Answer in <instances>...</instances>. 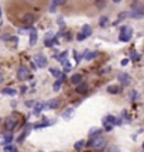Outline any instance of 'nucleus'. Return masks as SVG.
Masks as SVG:
<instances>
[{"label":"nucleus","instance_id":"20e7f679","mask_svg":"<svg viewBox=\"0 0 144 152\" xmlns=\"http://www.w3.org/2000/svg\"><path fill=\"white\" fill-rule=\"evenodd\" d=\"M17 123H18L17 115H11V117H9V118L6 120V123H4L6 130H7V131H13L17 127Z\"/></svg>","mask_w":144,"mask_h":152},{"label":"nucleus","instance_id":"f704fd0d","mask_svg":"<svg viewBox=\"0 0 144 152\" xmlns=\"http://www.w3.org/2000/svg\"><path fill=\"white\" fill-rule=\"evenodd\" d=\"M26 104H27L28 107H30V106H33V104H34V102H27V103H26Z\"/></svg>","mask_w":144,"mask_h":152},{"label":"nucleus","instance_id":"5701e85b","mask_svg":"<svg viewBox=\"0 0 144 152\" xmlns=\"http://www.w3.org/2000/svg\"><path fill=\"white\" fill-rule=\"evenodd\" d=\"M11 141H13V135H6L4 137V147L6 145H10Z\"/></svg>","mask_w":144,"mask_h":152},{"label":"nucleus","instance_id":"7c9ffc66","mask_svg":"<svg viewBox=\"0 0 144 152\" xmlns=\"http://www.w3.org/2000/svg\"><path fill=\"white\" fill-rule=\"evenodd\" d=\"M96 6H99V9H105L106 1H96Z\"/></svg>","mask_w":144,"mask_h":152},{"label":"nucleus","instance_id":"e433bc0d","mask_svg":"<svg viewBox=\"0 0 144 152\" xmlns=\"http://www.w3.org/2000/svg\"><path fill=\"white\" fill-rule=\"evenodd\" d=\"M0 17H1V9H0Z\"/></svg>","mask_w":144,"mask_h":152},{"label":"nucleus","instance_id":"393cba45","mask_svg":"<svg viewBox=\"0 0 144 152\" xmlns=\"http://www.w3.org/2000/svg\"><path fill=\"white\" fill-rule=\"evenodd\" d=\"M126 17H127V13H126V11H124V13H120V14H119V20H117V21L115 23V24H117L119 21H122V20H124Z\"/></svg>","mask_w":144,"mask_h":152},{"label":"nucleus","instance_id":"2eb2a0df","mask_svg":"<svg viewBox=\"0 0 144 152\" xmlns=\"http://www.w3.org/2000/svg\"><path fill=\"white\" fill-rule=\"evenodd\" d=\"M96 56H99V52H98V51H95V52H89V51H86V52H85V58H86L88 61L95 59Z\"/></svg>","mask_w":144,"mask_h":152},{"label":"nucleus","instance_id":"2f4dec72","mask_svg":"<svg viewBox=\"0 0 144 152\" xmlns=\"http://www.w3.org/2000/svg\"><path fill=\"white\" fill-rule=\"evenodd\" d=\"M130 96H132V102H134V100H136V99H137V96H139V93L137 92H132V94H130Z\"/></svg>","mask_w":144,"mask_h":152},{"label":"nucleus","instance_id":"39448f33","mask_svg":"<svg viewBox=\"0 0 144 152\" xmlns=\"http://www.w3.org/2000/svg\"><path fill=\"white\" fill-rule=\"evenodd\" d=\"M34 62L37 64L38 68H45L47 66V58L43 54H35L34 55Z\"/></svg>","mask_w":144,"mask_h":152},{"label":"nucleus","instance_id":"423d86ee","mask_svg":"<svg viewBox=\"0 0 144 152\" xmlns=\"http://www.w3.org/2000/svg\"><path fill=\"white\" fill-rule=\"evenodd\" d=\"M144 16V7L143 6H140V7H133V10L130 13V17H133V18H141Z\"/></svg>","mask_w":144,"mask_h":152},{"label":"nucleus","instance_id":"bb28decb","mask_svg":"<svg viewBox=\"0 0 144 152\" xmlns=\"http://www.w3.org/2000/svg\"><path fill=\"white\" fill-rule=\"evenodd\" d=\"M64 4H65L64 0H55V1H52V6H54V7H57V6H64Z\"/></svg>","mask_w":144,"mask_h":152},{"label":"nucleus","instance_id":"4c0bfd02","mask_svg":"<svg viewBox=\"0 0 144 152\" xmlns=\"http://www.w3.org/2000/svg\"><path fill=\"white\" fill-rule=\"evenodd\" d=\"M143 149H144V144H143Z\"/></svg>","mask_w":144,"mask_h":152},{"label":"nucleus","instance_id":"f3484780","mask_svg":"<svg viewBox=\"0 0 144 152\" xmlns=\"http://www.w3.org/2000/svg\"><path fill=\"white\" fill-rule=\"evenodd\" d=\"M54 44H58V39H57V37L52 38V39H45V41H44V45H45V47H52Z\"/></svg>","mask_w":144,"mask_h":152},{"label":"nucleus","instance_id":"f03ea898","mask_svg":"<svg viewBox=\"0 0 144 152\" xmlns=\"http://www.w3.org/2000/svg\"><path fill=\"white\" fill-rule=\"evenodd\" d=\"M133 37V28L132 27H123L120 30V35H119V39L123 41V42H127L130 41Z\"/></svg>","mask_w":144,"mask_h":152},{"label":"nucleus","instance_id":"4be33fe9","mask_svg":"<svg viewBox=\"0 0 144 152\" xmlns=\"http://www.w3.org/2000/svg\"><path fill=\"white\" fill-rule=\"evenodd\" d=\"M107 92H109V93H119V87L112 85V86L107 87Z\"/></svg>","mask_w":144,"mask_h":152},{"label":"nucleus","instance_id":"7ed1b4c3","mask_svg":"<svg viewBox=\"0 0 144 152\" xmlns=\"http://www.w3.org/2000/svg\"><path fill=\"white\" fill-rule=\"evenodd\" d=\"M17 77L20 79V80H27V79H30L31 77V72H30V69H28L27 66H20L18 68V71H17Z\"/></svg>","mask_w":144,"mask_h":152},{"label":"nucleus","instance_id":"9b49d317","mask_svg":"<svg viewBox=\"0 0 144 152\" xmlns=\"http://www.w3.org/2000/svg\"><path fill=\"white\" fill-rule=\"evenodd\" d=\"M81 34H82L85 38H88L90 34H92V28H90V26L89 24H85L82 27V31H81Z\"/></svg>","mask_w":144,"mask_h":152},{"label":"nucleus","instance_id":"a211bd4d","mask_svg":"<svg viewBox=\"0 0 144 152\" xmlns=\"http://www.w3.org/2000/svg\"><path fill=\"white\" fill-rule=\"evenodd\" d=\"M17 90L14 89H10V87H7V89H3V94H10V96H16Z\"/></svg>","mask_w":144,"mask_h":152},{"label":"nucleus","instance_id":"473e14b6","mask_svg":"<svg viewBox=\"0 0 144 152\" xmlns=\"http://www.w3.org/2000/svg\"><path fill=\"white\" fill-rule=\"evenodd\" d=\"M73 56H75V59H76L78 64H79V62H81V59H82V56H81V55H78L75 51H73Z\"/></svg>","mask_w":144,"mask_h":152},{"label":"nucleus","instance_id":"1a4fd4ad","mask_svg":"<svg viewBox=\"0 0 144 152\" xmlns=\"http://www.w3.org/2000/svg\"><path fill=\"white\" fill-rule=\"evenodd\" d=\"M35 21V17H34L33 13H27V14H24L23 16V23L24 24H31V23Z\"/></svg>","mask_w":144,"mask_h":152},{"label":"nucleus","instance_id":"72a5a7b5","mask_svg":"<svg viewBox=\"0 0 144 152\" xmlns=\"http://www.w3.org/2000/svg\"><path fill=\"white\" fill-rule=\"evenodd\" d=\"M127 64H129V59H123V61H122V65H123V66H126Z\"/></svg>","mask_w":144,"mask_h":152},{"label":"nucleus","instance_id":"cd10ccee","mask_svg":"<svg viewBox=\"0 0 144 152\" xmlns=\"http://www.w3.org/2000/svg\"><path fill=\"white\" fill-rule=\"evenodd\" d=\"M85 147V141H79L75 144V149H81V148Z\"/></svg>","mask_w":144,"mask_h":152},{"label":"nucleus","instance_id":"b1692460","mask_svg":"<svg viewBox=\"0 0 144 152\" xmlns=\"http://www.w3.org/2000/svg\"><path fill=\"white\" fill-rule=\"evenodd\" d=\"M130 58H132V59L133 61H139V54H137V52H136V51H132V54H130Z\"/></svg>","mask_w":144,"mask_h":152},{"label":"nucleus","instance_id":"f8f14e48","mask_svg":"<svg viewBox=\"0 0 144 152\" xmlns=\"http://www.w3.org/2000/svg\"><path fill=\"white\" fill-rule=\"evenodd\" d=\"M81 82H82V75L76 73V75L71 76V83L72 85H81Z\"/></svg>","mask_w":144,"mask_h":152},{"label":"nucleus","instance_id":"4468645a","mask_svg":"<svg viewBox=\"0 0 144 152\" xmlns=\"http://www.w3.org/2000/svg\"><path fill=\"white\" fill-rule=\"evenodd\" d=\"M41 110H44V103H43V102H38V103L34 106V114L38 115V114L41 113Z\"/></svg>","mask_w":144,"mask_h":152},{"label":"nucleus","instance_id":"f257e3e1","mask_svg":"<svg viewBox=\"0 0 144 152\" xmlns=\"http://www.w3.org/2000/svg\"><path fill=\"white\" fill-rule=\"evenodd\" d=\"M106 140L105 138H102V137H95V138H92L90 141L88 142L89 147L95 148V149H103V148L106 147Z\"/></svg>","mask_w":144,"mask_h":152},{"label":"nucleus","instance_id":"9d476101","mask_svg":"<svg viewBox=\"0 0 144 152\" xmlns=\"http://www.w3.org/2000/svg\"><path fill=\"white\" fill-rule=\"evenodd\" d=\"M37 38H38V33H37L35 28H33L31 33H30V45H35L37 44Z\"/></svg>","mask_w":144,"mask_h":152},{"label":"nucleus","instance_id":"6ab92c4d","mask_svg":"<svg viewBox=\"0 0 144 152\" xmlns=\"http://www.w3.org/2000/svg\"><path fill=\"white\" fill-rule=\"evenodd\" d=\"M61 85H62V80L61 79H58V80L54 83V86H52V89H54V92H58L60 89H61Z\"/></svg>","mask_w":144,"mask_h":152},{"label":"nucleus","instance_id":"c85d7f7f","mask_svg":"<svg viewBox=\"0 0 144 152\" xmlns=\"http://www.w3.org/2000/svg\"><path fill=\"white\" fill-rule=\"evenodd\" d=\"M100 131H102V130H96V128H93V130H92L90 132H89V135H92V137H93V135H98V134H99Z\"/></svg>","mask_w":144,"mask_h":152},{"label":"nucleus","instance_id":"aec40b11","mask_svg":"<svg viewBox=\"0 0 144 152\" xmlns=\"http://www.w3.org/2000/svg\"><path fill=\"white\" fill-rule=\"evenodd\" d=\"M4 152H18V151H17V148L14 145H6Z\"/></svg>","mask_w":144,"mask_h":152},{"label":"nucleus","instance_id":"6e6552de","mask_svg":"<svg viewBox=\"0 0 144 152\" xmlns=\"http://www.w3.org/2000/svg\"><path fill=\"white\" fill-rule=\"evenodd\" d=\"M117 79H119V82L122 83L123 86H129L130 85V76L127 73H120V75L117 76Z\"/></svg>","mask_w":144,"mask_h":152},{"label":"nucleus","instance_id":"c9c22d12","mask_svg":"<svg viewBox=\"0 0 144 152\" xmlns=\"http://www.w3.org/2000/svg\"><path fill=\"white\" fill-rule=\"evenodd\" d=\"M1 82H3V75L0 73V83H1Z\"/></svg>","mask_w":144,"mask_h":152},{"label":"nucleus","instance_id":"ddd939ff","mask_svg":"<svg viewBox=\"0 0 144 152\" xmlns=\"http://www.w3.org/2000/svg\"><path fill=\"white\" fill-rule=\"evenodd\" d=\"M88 90H89V86L86 85V83H81V85H78V87H76V92L81 93V94L86 93Z\"/></svg>","mask_w":144,"mask_h":152},{"label":"nucleus","instance_id":"0eeeda50","mask_svg":"<svg viewBox=\"0 0 144 152\" xmlns=\"http://www.w3.org/2000/svg\"><path fill=\"white\" fill-rule=\"evenodd\" d=\"M57 107H60V100H57V99H51V100H48V102L44 103V109L55 110Z\"/></svg>","mask_w":144,"mask_h":152},{"label":"nucleus","instance_id":"dca6fc26","mask_svg":"<svg viewBox=\"0 0 144 152\" xmlns=\"http://www.w3.org/2000/svg\"><path fill=\"white\" fill-rule=\"evenodd\" d=\"M61 62H62V65H64V71L65 72H69L72 69V66H71V64H69L68 59H64V61H61Z\"/></svg>","mask_w":144,"mask_h":152},{"label":"nucleus","instance_id":"a878e982","mask_svg":"<svg viewBox=\"0 0 144 152\" xmlns=\"http://www.w3.org/2000/svg\"><path fill=\"white\" fill-rule=\"evenodd\" d=\"M107 21H109V20H107V17H102V18L99 20V24L102 26V27H105L106 24H107Z\"/></svg>","mask_w":144,"mask_h":152},{"label":"nucleus","instance_id":"412c9836","mask_svg":"<svg viewBox=\"0 0 144 152\" xmlns=\"http://www.w3.org/2000/svg\"><path fill=\"white\" fill-rule=\"evenodd\" d=\"M50 72L52 73V76H55V77H61V76H62L61 72H60V71H57V69H54V68H51Z\"/></svg>","mask_w":144,"mask_h":152},{"label":"nucleus","instance_id":"c756f323","mask_svg":"<svg viewBox=\"0 0 144 152\" xmlns=\"http://www.w3.org/2000/svg\"><path fill=\"white\" fill-rule=\"evenodd\" d=\"M71 114H72V109L69 110V111H65V113L62 114V117H64V118H69V117H71Z\"/></svg>","mask_w":144,"mask_h":152}]
</instances>
